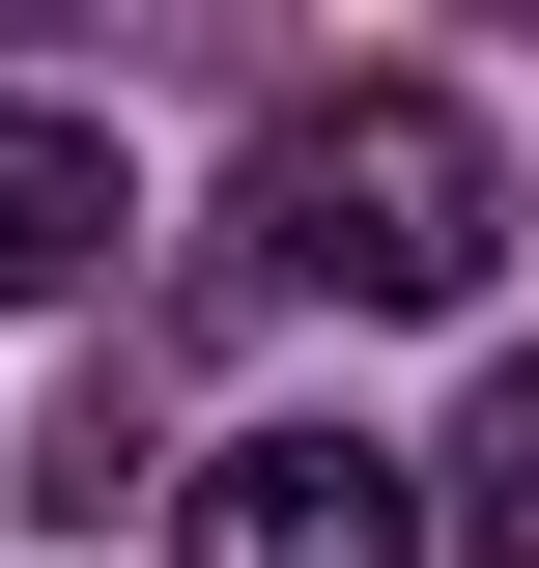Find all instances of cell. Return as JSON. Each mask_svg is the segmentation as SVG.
Returning a JSON list of instances; mask_svg holds the SVG:
<instances>
[{
	"mask_svg": "<svg viewBox=\"0 0 539 568\" xmlns=\"http://www.w3.org/2000/svg\"><path fill=\"white\" fill-rule=\"evenodd\" d=\"M227 227H256V284H340V313H455V284L511 256V142H482L426 58H369V85H284V114H256Z\"/></svg>",
	"mask_w": 539,
	"mask_h": 568,
	"instance_id": "obj_1",
	"label": "cell"
},
{
	"mask_svg": "<svg viewBox=\"0 0 539 568\" xmlns=\"http://www.w3.org/2000/svg\"><path fill=\"white\" fill-rule=\"evenodd\" d=\"M171 568H426V484L369 426H227L171 484Z\"/></svg>",
	"mask_w": 539,
	"mask_h": 568,
	"instance_id": "obj_2",
	"label": "cell"
},
{
	"mask_svg": "<svg viewBox=\"0 0 539 568\" xmlns=\"http://www.w3.org/2000/svg\"><path fill=\"white\" fill-rule=\"evenodd\" d=\"M114 256V142L85 114H0V284H85Z\"/></svg>",
	"mask_w": 539,
	"mask_h": 568,
	"instance_id": "obj_3",
	"label": "cell"
},
{
	"mask_svg": "<svg viewBox=\"0 0 539 568\" xmlns=\"http://www.w3.org/2000/svg\"><path fill=\"white\" fill-rule=\"evenodd\" d=\"M455 540H482V568H539V342L455 398Z\"/></svg>",
	"mask_w": 539,
	"mask_h": 568,
	"instance_id": "obj_4",
	"label": "cell"
}]
</instances>
